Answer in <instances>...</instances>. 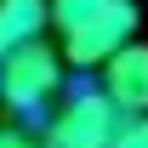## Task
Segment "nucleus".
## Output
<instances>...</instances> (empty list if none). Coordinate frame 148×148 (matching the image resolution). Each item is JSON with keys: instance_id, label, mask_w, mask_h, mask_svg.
<instances>
[{"instance_id": "nucleus-6", "label": "nucleus", "mask_w": 148, "mask_h": 148, "mask_svg": "<svg viewBox=\"0 0 148 148\" xmlns=\"http://www.w3.org/2000/svg\"><path fill=\"white\" fill-rule=\"evenodd\" d=\"M97 6H108V0H46V12H51V23L63 29V34H69L80 17H91Z\"/></svg>"}, {"instance_id": "nucleus-3", "label": "nucleus", "mask_w": 148, "mask_h": 148, "mask_svg": "<svg viewBox=\"0 0 148 148\" xmlns=\"http://www.w3.org/2000/svg\"><path fill=\"white\" fill-rule=\"evenodd\" d=\"M131 34H137V0H108V6H97L91 17H80L69 34H63V63H74V69H103V57L120 51Z\"/></svg>"}, {"instance_id": "nucleus-4", "label": "nucleus", "mask_w": 148, "mask_h": 148, "mask_svg": "<svg viewBox=\"0 0 148 148\" xmlns=\"http://www.w3.org/2000/svg\"><path fill=\"white\" fill-rule=\"evenodd\" d=\"M103 91L120 114H148V46L137 34L103 57Z\"/></svg>"}, {"instance_id": "nucleus-1", "label": "nucleus", "mask_w": 148, "mask_h": 148, "mask_svg": "<svg viewBox=\"0 0 148 148\" xmlns=\"http://www.w3.org/2000/svg\"><path fill=\"white\" fill-rule=\"evenodd\" d=\"M63 91V51H51L46 40H23L0 57V97L12 114H40Z\"/></svg>"}, {"instance_id": "nucleus-5", "label": "nucleus", "mask_w": 148, "mask_h": 148, "mask_svg": "<svg viewBox=\"0 0 148 148\" xmlns=\"http://www.w3.org/2000/svg\"><path fill=\"white\" fill-rule=\"evenodd\" d=\"M46 23H51L46 0H0V57L12 46H23V40H40Z\"/></svg>"}, {"instance_id": "nucleus-8", "label": "nucleus", "mask_w": 148, "mask_h": 148, "mask_svg": "<svg viewBox=\"0 0 148 148\" xmlns=\"http://www.w3.org/2000/svg\"><path fill=\"white\" fill-rule=\"evenodd\" d=\"M0 148H46V143H34L23 125H0Z\"/></svg>"}, {"instance_id": "nucleus-2", "label": "nucleus", "mask_w": 148, "mask_h": 148, "mask_svg": "<svg viewBox=\"0 0 148 148\" xmlns=\"http://www.w3.org/2000/svg\"><path fill=\"white\" fill-rule=\"evenodd\" d=\"M125 114L108 103V91H74L63 108L46 120V148H114V131H120Z\"/></svg>"}, {"instance_id": "nucleus-7", "label": "nucleus", "mask_w": 148, "mask_h": 148, "mask_svg": "<svg viewBox=\"0 0 148 148\" xmlns=\"http://www.w3.org/2000/svg\"><path fill=\"white\" fill-rule=\"evenodd\" d=\"M114 148H148V114H125L114 131Z\"/></svg>"}]
</instances>
